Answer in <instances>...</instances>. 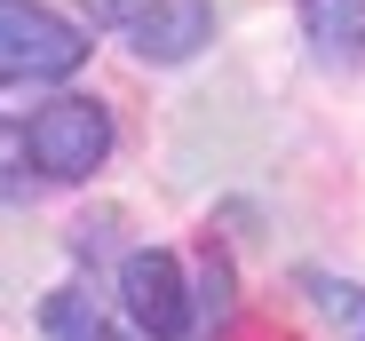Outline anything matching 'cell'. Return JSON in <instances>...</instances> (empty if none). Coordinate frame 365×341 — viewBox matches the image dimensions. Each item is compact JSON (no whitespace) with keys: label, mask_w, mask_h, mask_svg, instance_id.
I'll return each instance as SVG.
<instances>
[{"label":"cell","mask_w":365,"mask_h":341,"mask_svg":"<svg viewBox=\"0 0 365 341\" xmlns=\"http://www.w3.org/2000/svg\"><path fill=\"white\" fill-rule=\"evenodd\" d=\"M24 151H32V175L48 183H88L96 167L111 159V111L96 95H48L24 127Z\"/></svg>","instance_id":"6da1fadb"},{"label":"cell","mask_w":365,"mask_h":341,"mask_svg":"<svg viewBox=\"0 0 365 341\" xmlns=\"http://www.w3.org/2000/svg\"><path fill=\"white\" fill-rule=\"evenodd\" d=\"M88 64V32L40 0H0V88L32 80H72Z\"/></svg>","instance_id":"7a4b0ae2"},{"label":"cell","mask_w":365,"mask_h":341,"mask_svg":"<svg viewBox=\"0 0 365 341\" xmlns=\"http://www.w3.org/2000/svg\"><path fill=\"white\" fill-rule=\"evenodd\" d=\"M88 24L128 32V48L143 64H191L215 40V9L207 0H88Z\"/></svg>","instance_id":"3957f363"},{"label":"cell","mask_w":365,"mask_h":341,"mask_svg":"<svg viewBox=\"0 0 365 341\" xmlns=\"http://www.w3.org/2000/svg\"><path fill=\"white\" fill-rule=\"evenodd\" d=\"M119 302H128V325L143 341H191V286H182V262L159 246H135L119 262Z\"/></svg>","instance_id":"277c9868"},{"label":"cell","mask_w":365,"mask_h":341,"mask_svg":"<svg viewBox=\"0 0 365 341\" xmlns=\"http://www.w3.org/2000/svg\"><path fill=\"white\" fill-rule=\"evenodd\" d=\"M302 40L318 48L326 72L365 64V0H302Z\"/></svg>","instance_id":"5b68a950"},{"label":"cell","mask_w":365,"mask_h":341,"mask_svg":"<svg viewBox=\"0 0 365 341\" xmlns=\"http://www.w3.org/2000/svg\"><path fill=\"white\" fill-rule=\"evenodd\" d=\"M238 318V270H230V254L207 238V254H199V294H191V333H222Z\"/></svg>","instance_id":"8992f818"},{"label":"cell","mask_w":365,"mask_h":341,"mask_svg":"<svg viewBox=\"0 0 365 341\" xmlns=\"http://www.w3.org/2000/svg\"><path fill=\"white\" fill-rule=\"evenodd\" d=\"M40 325H48V341H135V333H119V325H111L88 294H72V286L40 302Z\"/></svg>","instance_id":"52a82bcc"},{"label":"cell","mask_w":365,"mask_h":341,"mask_svg":"<svg viewBox=\"0 0 365 341\" xmlns=\"http://www.w3.org/2000/svg\"><path fill=\"white\" fill-rule=\"evenodd\" d=\"M302 294H310L334 325H349L357 341H365V286L357 278H334V270H302Z\"/></svg>","instance_id":"ba28073f"},{"label":"cell","mask_w":365,"mask_h":341,"mask_svg":"<svg viewBox=\"0 0 365 341\" xmlns=\"http://www.w3.org/2000/svg\"><path fill=\"white\" fill-rule=\"evenodd\" d=\"M24 167H32L24 127H9V120H0V199H16V191H24Z\"/></svg>","instance_id":"9c48e42d"}]
</instances>
